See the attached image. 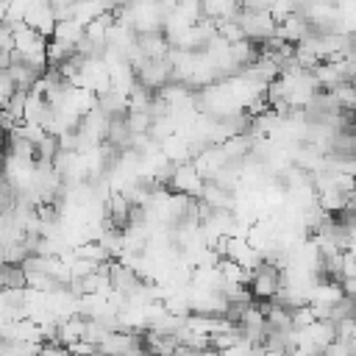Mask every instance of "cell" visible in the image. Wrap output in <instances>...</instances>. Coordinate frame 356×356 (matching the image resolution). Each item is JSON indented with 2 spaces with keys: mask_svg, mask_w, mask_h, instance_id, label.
Masks as SVG:
<instances>
[{
  "mask_svg": "<svg viewBox=\"0 0 356 356\" xmlns=\"http://www.w3.org/2000/svg\"><path fill=\"white\" fill-rule=\"evenodd\" d=\"M284 284V267L273 259H261L248 273V289L256 300H270Z\"/></svg>",
  "mask_w": 356,
  "mask_h": 356,
  "instance_id": "obj_1",
  "label": "cell"
},
{
  "mask_svg": "<svg viewBox=\"0 0 356 356\" xmlns=\"http://www.w3.org/2000/svg\"><path fill=\"white\" fill-rule=\"evenodd\" d=\"M239 31L245 39L250 42H267L270 36H275V17L270 8H250V6H239V11L234 14Z\"/></svg>",
  "mask_w": 356,
  "mask_h": 356,
  "instance_id": "obj_2",
  "label": "cell"
},
{
  "mask_svg": "<svg viewBox=\"0 0 356 356\" xmlns=\"http://www.w3.org/2000/svg\"><path fill=\"white\" fill-rule=\"evenodd\" d=\"M203 6V17L209 19H231L239 11V0H200Z\"/></svg>",
  "mask_w": 356,
  "mask_h": 356,
  "instance_id": "obj_3",
  "label": "cell"
}]
</instances>
